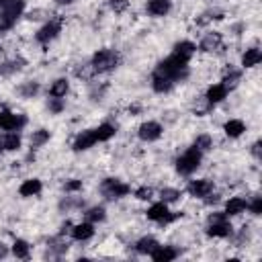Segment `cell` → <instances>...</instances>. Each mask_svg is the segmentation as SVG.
I'll list each match as a JSON object with an SVG mask.
<instances>
[{"instance_id": "1", "label": "cell", "mask_w": 262, "mask_h": 262, "mask_svg": "<svg viewBox=\"0 0 262 262\" xmlns=\"http://www.w3.org/2000/svg\"><path fill=\"white\" fill-rule=\"evenodd\" d=\"M154 74H160V76H164V78H168V80H172L176 84V82H180V80H184L188 76V59L172 53V55H168L166 59H162L158 63Z\"/></svg>"}, {"instance_id": "2", "label": "cell", "mask_w": 262, "mask_h": 262, "mask_svg": "<svg viewBox=\"0 0 262 262\" xmlns=\"http://www.w3.org/2000/svg\"><path fill=\"white\" fill-rule=\"evenodd\" d=\"M119 63V53L113 51V49H100L94 53L92 61H90V68L94 74H104V72H111L115 70Z\"/></svg>"}, {"instance_id": "3", "label": "cell", "mask_w": 262, "mask_h": 262, "mask_svg": "<svg viewBox=\"0 0 262 262\" xmlns=\"http://www.w3.org/2000/svg\"><path fill=\"white\" fill-rule=\"evenodd\" d=\"M201 158H203V151H199L196 147L186 149V151H184L182 156H178V160H176V172L182 174V176L192 174V172L201 166Z\"/></svg>"}, {"instance_id": "4", "label": "cell", "mask_w": 262, "mask_h": 262, "mask_svg": "<svg viewBox=\"0 0 262 262\" xmlns=\"http://www.w3.org/2000/svg\"><path fill=\"white\" fill-rule=\"evenodd\" d=\"M207 235L211 237H227L231 235V223L225 213H213L209 215V225H207Z\"/></svg>"}, {"instance_id": "5", "label": "cell", "mask_w": 262, "mask_h": 262, "mask_svg": "<svg viewBox=\"0 0 262 262\" xmlns=\"http://www.w3.org/2000/svg\"><path fill=\"white\" fill-rule=\"evenodd\" d=\"M100 192H102L104 199L115 201V199L127 196V194L131 192V188H129V184H125V182L119 180V178H106V180H102V184H100Z\"/></svg>"}, {"instance_id": "6", "label": "cell", "mask_w": 262, "mask_h": 262, "mask_svg": "<svg viewBox=\"0 0 262 262\" xmlns=\"http://www.w3.org/2000/svg\"><path fill=\"white\" fill-rule=\"evenodd\" d=\"M178 215H174V213H170L168 211V203H154L149 209H147V219H151V221H158V223H170V221H174Z\"/></svg>"}, {"instance_id": "7", "label": "cell", "mask_w": 262, "mask_h": 262, "mask_svg": "<svg viewBox=\"0 0 262 262\" xmlns=\"http://www.w3.org/2000/svg\"><path fill=\"white\" fill-rule=\"evenodd\" d=\"M59 31H61V23H59V18H53V20L45 23V25L37 31L35 39H37L39 43H49V41H53V39L59 35Z\"/></svg>"}, {"instance_id": "8", "label": "cell", "mask_w": 262, "mask_h": 262, "mask_svg": "<svg viewBox=\"0 0 262 262\" xmlns=\"http://www.w3.org/2000/svg\"><path fill=\"white\" fill-rule=\"evenodd\" d=\"M188 194L196 196V199H205L213 192V182L209 178H199V180H190L188 182Z\"/></svg>"}, {"instance_id": "9", "label": "cell", "mask_w": 262, "mask_h": 262, "mask_svg": "<svg viewBox=\"0 0 262 262\" xmlns=\"http://www.w3.org/2000/svg\"><path fill=\"white\" fill-rule=\"evenodd\" d=\"M162 125L158 123V121H145V123H141L139 125V129H137V135H139V139H143V141H156L160 135H162Z\"/></svg>"}, {"instance_id": "10", "label": "cell", "mask_w": 262, "mask_h": 262, "mask_svg": "<svg viewBox=\"0 0 262 262\" xmlns=\"http://www.w3.org/2000/svg\"><path fill=\"white\" fill-rule=\"evenodd\" d=\"M25 125L23 115H14L10 111H0V129L4 131H18Z\"/></svg>"}, {"instance_id": "11", "label": "cell", "mask_w": 262, "mask_h": 262, "mask_svg": "<svg viewBox=\"0 0 262 262\" xmlns=\"http://www.w3.org/2000/svg\"><path fill=\"white\" fill-rule=\"evenodd\" d=\"M96 143V135H94V129H88V131H82L76 135L74 139V149L76 151H84L88 147H92Z\"/></svg>"}, {"instance_id": "12", "label": "cell", "mask_w": 262, "mask_h": 262, "mask_svg": "<svg viewBox=\"0 0 262 262\" xmlns=\"http://www.w3.org/2000/svg\"><path fill=\"white\" fill-rule=\"evenodd\" d=\"M20 147V135L14 131H6L0 135V151H12Z\"/></svg>"}, {"instance_id": "13", "label": "cell", "mask_w": 262, "mask_h": 262, "mask_svg": "<svg viewBox=\"0 0 262 262\" xmlns=\"http://www.w3.org/2000/svg\"><path fill=\"white\" fill-rule=\"evenodd\" d=\"M149 256H151L156 262H170V260H174V258L178 256V250L172 248V246H158Z\"/></svg>"}, {"instance_id": "14", "label": "cell", "mask_w": 262, "mask_h": 262, "mask_svg": "<svg viewBox=\"0 0 262 262\" xmlns=\"http://www.w3.org/2000/svg\"><path fill=\"white\" fill-rule=\"evenodd\" d=\"M94 235V227L90 221H84V223H78L72 227V237L78 239V242H84V239H90Z\"/></svg>"}, {"instance_id": "15", "label": "cell", "mask_w": 262, "mask_h": 262, "mask_svg": "<svg viewBox=\"0 0 262 262\" xmlns=\"http://www.w3.org/2000/svg\"><path fill=\"white\" fill-rule=\"evenodd\" d=\"M227 88L223 86V84H213V86H209V90H207V102L209 104H217V102H221L225 96H227Z\"/></svg>"}, {"instance_id": "16", "label": "cell", "mask_w": 262, "mask_h": 262, "mask_svg": "<svg viewBox=\"0 0 262 262\" xmlns=\"http://www.w3.org/2000/svg\"><path fill=\"white\" fill-rule=\"evenodd\" d=\"M170 0H147V12L151 14V16H164V14H168V10H170Z\"/></svg>"}, {"instance_id": "17", "label": "cell", "mask_w": 262, "mask_h": 262, "mask_svg": "<svg viewBox=\"0 0 262 262\" xmlns=\"http://www.w3.org/2000/svg\"><path fill=\"white\" fill-rule=\"evenodd\" d=\"M223 131H225L227 137L235 139V137H239V135L246 131V125H244L242 119H229V121L223 125Z\"/></svg>"}, {"instance_id": "18", "label": "cell", "mask_w": 262, "mask_h": 262, "mask_svg": "<svg viewBox=\"0 0 262 262\" xmlns=\"http://www.w3.org/2000/svg\"><path fill=\"white\" fill-rule=\"evenodd\" d=\"M41 180L39 178H29V180H25L23 184H20V188H18V192H20V196H35V194H39L41 192Z\"/></svg>"}, {"instance_id": "19", "label": "cell", "mask_w": 262, "mask_h": 262, "mask_svg": "<svg viewBox=\"0 0 262 262\" xmlns=\"http://www.w3.org/2000/svg\"><path fill=\"white\" fill-rule=\"evenodd\" d=\"M246 207H248L246 199H242V196H233V199H229V201L225 203V215H227V217H231V215H239V213L246 211Z\"/></svg>"}, {"instance_id": "20", "label": "cell", "mask_w": 262, "mask_h": 262, "mask_svg": "<svg viewBox=\"0 0 262 262\" xmlns=\"http://www.w3.org/2000/svg\"><path fill=\"white\" fill-rule=\"evenodd\" d=\"M262 61V51L258 49V47H250V49H246V53L242 55V66L244 68H254V66H258Z\"/></svg>"}, {"instance_id": "21", "label": "cell", "mask_w": 262, "mask_h": 262, "mask_svg": "<svg viewBox=\"0 0 262 262\" xmlns=\"http://www.w3.org/2000/svg\"><path fill=\"white\" fill-rule=\"evenodd\" d=\"M194 51H196V45H194L192 41H178V43L174 45V51H172V53H176V55H180V57H184V59H190Z\"/></svg>"}, {"instance_id": "22", "label": "cell", "mask_w": 262, "mask_h": 262, "mask_svg": "<svg viewBox=\"0 0 262 262\" xmlns=\"http://www.w3.org/2000/svg\"><path fill=\"white\" fill-rule=\"evenodd\" d=\"M219 47H221V37H219V33L207 35V37L201 41V45H199L201 51H217Z\"/></svg>"}, {"instance_id": "23", "label": "cell", "mask_w": 262, "mask_h": 262, "mask_svg": "<svg viewBox=\"0 0 262 262\" xmlns=\"http://www.w3.org/2000/svg\"><path fill=\"white\" fill-rule=\"evenodd\" d=\"M172 86H174V82L172 80H168V78H164V76H160V74H154L151 76V88L156 90V92H170L172 90Z\"/></svg>"}, {"instance_id": "24", "label": "cell", "mask_w": 262, "mask_h": 262, "mask_svg": "<svg viewBox=\"0 0 262 262\" xmlns=\"http://www.w3.org/2000/svg\"><path fill=\"white\" fill-rule=\"evenodd\" d=\"M23 8H25V0H0V10L10 12L14 16H20Z\"/></svg>"}, {"instance_id": "25", "label": "cell", "mask_w": 262, "mask_h": 262, "mask_svg": "<svg viewBox=\"0 0 262 262\" xmlns=\"http://www.w3.org/2000/svg\"><path fill=\"white\" fill-rule=\"evenodd\" d=\"M115 133H117V129H115V125H111V123H102V125H98V127L94 129L96 141H108Z\"/></svg>"}, {"instance_id": "26", "label": "cell", "mask_w": 262, "mask_h": 262, "mask_svg": "<svg viewBox=\"0 0 262 262\" xmlns=\"http://www.w3.org/2000/svg\"><path fill=\"white\" fill-rule=\"evenodd\" d=\"M68 88H70L68 80H66V78H57V80L51 84L49 94H51V96H55V98H63V96L68 94Z\"/></svg>"}, {"instance_id": "27", "label": "cell", "mask_w": 262, "mask_h": 262, "mask_svg": "<svg viewBox=\"0 0 262 262\" xmlns=\"http://www.w3.org/2000/svg\"><path fill=\"white\" fill-rule=\"evenodd\" d=\"M158 246H160V244H158L154 237H141V239L135 244V250H137L139 254H147V256H149Z\"/></svg>"}, {"instance_id": "28", "label": "cell", "mask_w": 262, "mask_h": 262, "mask_svg": "<svg viewBox=\"0 0 262 262\" xmlns=\"http://www.w3.org/2000/svg\"><path fill=\"white\" fill-rule=\"evenodd\" d=\"M49 141V131L47 129H37V131H33V135H31V147H41L43 143H47Z\"/></svg>"}, {"instance_id": "29", "label": "cell", "mask_w": 262, "mask_h": 262, "mask_svg": "<svg viewBox=\"0 0 262 262\" xmlns=\"http://www.w3.org/2000/svg\"><path fill=\"white\" fill-rule=\"evenodd\" d=\"M23 66H25V61H23V59H12V61H6V63H2V66H0V74H2V76H10V74L18 72Z\"/></svg>"}, {"instance_id": "30", "label": "cell", "mask_w": 262, "mask_h": 262, "mask_svg": "<svg viewBox=\"0 0 262 262\" xmlns=\"http://www.w3.org/2000/svg\"><path fill=\"white\" fill-rule=\"evenodd\" d=\"M16 18H18V16H14V14H10V12H4V10H0V33H4V31H10V29L14 27Z\"/></svg>"}, {"instance_id": "31", "label": "cell", "mask_w": 262, "mask_h": 262, "mask_svg": "<svg viewBox=\"0 0 262 262\" xmlns=\"http://www.w3.org/2000/svg\"><path fill=\"white\" fill-rule=\"evenodd\" d=\"M12 254L16 258H29V244L25 239H16L12 244Z\"/></svg>"}, {"instance_id": "32", "label": "cell", "mask_w": 262, "mask_h": 262, "mask_svg": "<svg viewBox=\"0 0 262 262\" xmlns=\"http://www.w3.org/2000/svg\"><path fill=\"white\" fill-rule=\"evenodd\" d=\"M37 92H39V84H37V82H25V84L18 88V94H20V96H25V98L35 96Z\"/></svg>"}, {"instance_id": "33", "label": "cell", "mask_w": 262, "mask_h": 262, "mask_svg": "<svg viewBox=\"0 0 262 262\" xmlns=\"http://www.w3.org/2000/svg\"><path fill=\"white\" fill-rule=\"evenodd\" d=\"M104 209L102 207H90L88 211H86V219L90 221V223H96V221H104Z\"/></svg>"}, {"instance_id": "34", "label": "cell", "mask_w": 262, "mask_h": 262, "mask_svg": "<svg viewBox=\"0 0 262 262\" xmlns=\"http://www.w3.org/2000/svg\"><path fill=\"white\" fill-rule=\"evenodd\" d=\"M237 82H239V72H237V70H229V72L225 74V78H223V82H221V84H223L227 90H231Z\"/></svg>"}, {"instance_id": "35", "label": "cell", "mask_w": 262, "mask_h": 262, "mask_svg": "<svg viewBox=\"0 0 262 262\" xmlns=\"http://www.w3.org/2000/svg\"><path fill=\"white\" fill-rule=\"evenodd\" d=\"M180 194L182 192L178 188H162V192H160V196H162L164 203H174V201L180 199Z\"/></svg>"}, {"instance_id": "36", "label": "cell", "mask_w": 262, "mask_h": 262, "mask_svg": "<svg viewBox=\"0 0 262 262\" xmlns=\"http://www.w3.org/2000/svg\"><path fill=\"white\" fill-rule=\"evenodd\" d=\"M211 145H213V141H211L209 135H199L192 143V147H196L199 151H207V149H211Z\"/></svg>"}, {"instance_id": "37", "label": "cell", "mask_w": 262, "mask_h": 262, "mask_svg": "<svg viewBox=\"0 0 262 262\" xmlns=\"http://www.w3.org/2000/svg\"><path fill=\"white\" fill-rule=\"evenodd\" d=\"M47 106H49V111H51V113H55V115H57V113H61V111H63V106H66V104H63V98H55V96H51V98H49V102H47Z\"/></svg>"}, {"instance_id": "38", "label": "cell", "mask_w": 262, "mask_h": 262, "mask_svg": "<svg viewBox=\"0 0 262 262\" xmlns=\"http://www.w3.org/2000/svg\"><path fill=\"white\" fill-rule=\"evenodd\" d=\"M108 6L115 12H125L129 8V0H108Z\"/></svg>"}, {"instance_id": "39", "label": "cell", "mask_w": 262, "mask_h": 262, "mask_svg": "<svg viewBox=\"0 0 262 262\" xmlns=\"http://www.w3.org/2000/svg\"><path fill=\"white\" fill-rule=\"evenodd\" d=\"M151 194H154V190H151L149 186H141V188H137V190H135V196H137L139 201H149V199H151Z\"/></svg>"}, {"instance_id": "40", "label": "cell", "mask_w": 262, "mask_h": 262, "mask_svg": "<svg viewBox=\"0 0 262 262\" xmlns=\"http://www.w3.org/2000/svg\"><path fill=\"white\" fill-rule=\"evenodd\" d=\"M246 209H250L252 215H260V213H262V199H260V196H254L252 203H250Z\"/></svg>"}, {"instance_id": "41", "label": "cell", "mask_w": 262, "mask_h": 262, "mask_svg": "<svg viewBox=\"0 0 262 262\" xmlns=\"http://www.w3.org/2000/svg\"><path fill=\"white\" fill-rule=\"evenodd\" d=\"M63 188H66V192H76V190H80V188H82V180L72 178V180H68V182L63 184Z\"/></svg>"}, {"instance_id": "42", "label": "cell", "mask_w": 262, "mask_h": 262, "mask_svg": "<svg viewBox=\"0 0 262 262\" xmlns=\"http://www.w3.org/2000/svg\"><path fill=\"white\" fill-rule=\"evenodd\" d=\"M252 154H254L256 158H260V141H256V143L252 145Z\"/></svg>"}, {"instance_id": "43", "label": "cell", "mask_w": 262, "mask_h": 262, "mask_svg": "<svg viewBox=\"0 0 262 262\" xmlns=\"http://www.w3.org/2000/svg\"><path fill=\"white\" fill-rule=\"evenodd\" d=\"M6 254H8V248H6V246H2V244H0V258H4V256H6Z\"/></svg>"}, {"instance_id": "44", "label": "cell", "mask_w": 262, "mask_h": 262, "mask_svg": "<svg viewBox=\"0 0 262 262\" xmlns=\"http://www.w3.org/2000/svg\"><path fill=\"white\" fill-rule=\"evenodd\" d=\"M57 4H61V6H66V4H72V2H76V0H55Z\"/></svg>"}]
</instances>
